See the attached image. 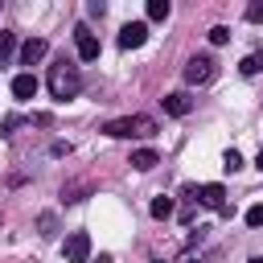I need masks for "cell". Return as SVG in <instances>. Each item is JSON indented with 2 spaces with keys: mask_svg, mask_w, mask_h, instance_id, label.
Listing matches in <instances>:
<instances>
[{
  "mask_svg": "<svg viewBox=\"0 0 263 263\" xmlns=\"http://www.w3.org/2000/svg\"><path fill=\"white\" fill-rule=\"evenodd\" d=\"M197 201L222 214V210H226V189H222L218 181H210V185H201V189H197Z\"/></svg>",
  "mask_w": 263,
  "mask_h": 263,
  "instance_id": "7",
  "label": "cell"
},
{
  "mask_svg": "<svg viewBox=\"0 0 263 263\" xmlns=\"http://www.w3.org/2000/svg\"><path fill=\"white\" fill-rule=\"evenodd\" d=\"M74 37H78V58H82V62H95V58H99V41H95V33H90L86 25H78Z\"/></svg>",
  "mask_w": 263,
  "mask_h": 263,
  "instance_id": "8",
  "label": "cell"
},
{
  "mask_svg": "<svg viewBox=\"0 0 263 263\" xmlns=\"http://www.w3.org/2000/svg\"><path fill=\"white\" fill-rule=\"evenodd\" d=\"M144 41H148V25H144V21H127V25L119 29V45H123V49H140Z\"/></svg>",
  "mask_w": 263,
  "mask_h": 263,
  "instance_id": "5",
  "label": "cell"
},
{
  "mask_svg": "<svg viewBox=\"0 0 263 263\" xmlns=\"http://www.w3.org/2000/svg\"><path fill=\"white\" fill-rule=\"evenodd\" d=\"M255 168H259V173H263V148H259V156H255Z\"/></svg>",
  "mask_w": 263,
  "mask_h": 263,
  "instance_id": "23",
  "label": "cell"
},
{
  "mask_svg": "<svg viewBox=\"0 0 263 263\" xmlns=\"http://www.w3.org/2000/svg\"><path fill=\"white\" fill-rule=\"evenodd\" d=\"M0 127H4V136H8V132H16V127H21V115H4V123H0Z\"/></svg>",
  "mask_w": 263,
  "mask_h": 263,
  "instance_id": "22",
  "label": "cell"
},
{
  "mask_svg": "<svg viewBox=\"0 0 263 263\" xmlns=\"http://www.w3.org/2000/svg\"><path fill=\"white\" fill-rule=\"evenodd\" d=\"M226 41H230V29L226 25H214L210 29V45H226Z\"/></svg>",
  "mask_w": 263,
  "mask_h": 263,
  "instance_id": "18",
  "label": "cell"
},
{
  "mask_svg": "<svg viewBox=\"0 0 263 263\" xmlns=\"http://www.w3.org/2000/svg\"><path fill=\"white\" fill-rule=\"evenodd\" d=\"M45 53H49V41H45V37H29V41L21 45V66H37Z\"/></svg>",
  "mask_w": 263,
  "mask_h": 263,
  "instance_id": "6",
  "label": "cell"
},
{
  "mask_svg": "<svg viewBox=\"0 0 263 263\" xmlns=\"http://www.w3.org/2000/svg\"><path fill=\"white\" fill-rule=\"evenodd\" d=\"M214 78H218V62H214L210 53H197V58L185 62V82H189V86H205V82H214Z\"/></svg>",
  "mask_w": 263,
  "mask_h": 263,
  "instance_id": "3",
  "label": "cell"
},
{
  "mask_svg": "<svg viewBox=\"0 0 263 263\" xmlns=\"http://www.w3.org/2000/svg\"><path fill=\"white\" fill-rule=\"evenodd\" d=\"M37 234H41V238H53V234H58V214H53V210L37 214Z\"/></svg>",
  "mask_w": 263,
  "mask_h": 263,
  "instance_id": "12",
  "label": "cell"
},
{
  "mask_svg": "<svg viewBox=\"0 0 263 263\" xmlns=\"http://www.w3.org/2000/svg\"><path fill=\"white\" fill-rule=\"evenodd\" d=\"M103 132L115 136V140H127V136H156V119H148V115H127V119L103 123Z\"/></svg>",
  "mask_w": 263,
  "mask_h": 263,
  "instance_id": "2",
  "label": "cell"
},
{
  "mask_svg": "<svg viewBox=\"0 0 263 263\" xmlns=\"http://www.w3.org/2000/svg\"><path fill=\"white\" fill-rule=\"evenodd\" d=\"M132 164H136L140 173H148V168L160 164V156H156V148H140V152H132Z\"/></svg>",
  "mask_w": 263,
  "mask_h": 263,
  "instance_id": "11",
  "label": "cell"
},
{
  "mask_svg": "<svg viewBox=\"0 0 263 263\" xmlns=\"http://www.w3.org/2000/svg\"><path fill=\"white\" fill-rule=\"evenodd\" d=\"M160 103H164V111H168V115H189V111H193V99H189L185 90H168Z\"/></svg>",
  "mask_w": 263,
  "mask_h": 263,
  "instance_id": "9",
  "label": "cell"
},
{
  "mask_svg": "<svg viewBox=\"0 0 263 263\" xmlns=\"http://www.w3.org/2000/svg\"><path fill=\"white\" fill-rule=\"evenodd\" d=\"M247 263H263V255H255V259H247Z\"/></svg>",
  "mask_w": 263,
  "mask_h": 263,
  "instance_id": "25",
  "label": "cell"
},
{
  "mask_svg": "<svg viewBox=\"0 0 263 263\" xmlns=\"http://www.w3.org/2000/svg\"><path fill=\"white\" fill-rule=\"evenodd\" d=\"M247 226H263V205H251L247 210Z\"/></svg>",
  "mask_w": 263,
  "mask_h": 263,
  "instance_id": "21",
  "label": "cell"
},
{
  "mask_svg": "<svg viewBox=\"0 0 263 263\" xmlns=\"http://www.w3.org/2000/svg\"><path fill=\"white\" fill-rule=\"evenodd\" d=\"M90 193V185H62V201H82Z\"/></svg>",
  "mask_w": 263,
  "mask_h": 263,
  "instance_id": "15",
  "label": "cell"
},
{
  "mask_svg": "<svg viewBox=\"0 0 263 263\" xmlns=\"http://www.w3.org/2000/svg\"><path fill=\"white\" fill-rule=\"evenodd\" d=\"M148 210H152V218H160V222H164V218H173V197H164V193H160V197H152V205H148Z\"/></svg>",
  "mask_w": 263,
  "mask_h": 263,
  "instance_id": "13",
  "label": "cell"
},
{
  "mask_svg": "<svg viewBox=\"0 0 263 263\" xmlns=\"http://www.w3.org/2000/svg\"><path fill=\"white\" fill-rule=\"evenodd\" d=\"M78 90H82V74H78V66L66 62V58L53 62V66H49V95L66 103V99H74Z\"/></svg>",
  "mask_w": 263,
  "mask_h": 263,
  "instance_id": "1",
  "label": "cell"
},
{
  "mask_svg": "<svg viewBox=\"0 0 263 263\" xmlns=\"http://www.w3.org/2000/svg\"><path fill=\"white\" fill-rule=\"evenodd\" d=\"M238 70H242V74H247V78H251V74H259V70H263V53H247V58H242V66H238Z\"/></svg>",
  "mask_w": 263,
  "mask_h": 263,
  "instance_id": "16",
  "label": "cell"
},
{
  "mask_svg": "<svg viewBox=\"0 0 263 263\" xmlns=\"http://www.w3.org/2000/svg\"><path fill=\"white\" fill-rule=\"evenodd\" d=\"M16 53V33H8V29H0V66L8 62Z\"/></svg>",
  "mask_w": 263,
  "mask_h": 263,
  "instance_id": "14",
  "label": "cell"
},
{
  "mask_svg": "<svg viewBox=\"0 0 263 263\" xmlns=\"http://www.w3.org/2000/svg\"><path fill=\"white\" fill-rule=\"evenodd\" d=\"M156 263H164V259H156Z\"/></svg>",
  "mask_w": 263,
  "mask_h": 263,
  "instance_id": "26",
  "label": "cell"
},
{
  "mask_svg": "<svg viewBox=\"0 0 263 263\" xmlns=\"http://www.w3.org/2000/svg\"><path fill=\"white\" fill-rule=\"evenodd\" d=\"M12 95H16V99H33V95H37V78H33V74H16V78H12Z\"/></svg>",
  "mask_w": 263,
  "mask_h": 263,
  "instance_id": "10",
  "label": "cell"
},
{
  "mask_svg": "<svg viewBox=\"0 0 263 263\" xmlns=\"http://www.w3.org/2000/svg\"><path fill=\"white\" fill-rule=\"evenodd\" d=\"M62 255H66V263H86V259H90V234H86V230H74V234H66V247H62Z\"/></svg>",
  "mask_w": 263,
  "mask_h": 263,
  "instance_id": "4",
  "label": "cell"
},
{
  "mask_svg": "<svg viewBox=\"0 0 263 263\" xmlns=\"http://www.w3.org/2000/svg\"><path fill=\"white\" fill-rule=\"evenodd\" d=\"M95 263H115V259H111V255H99V259H95Z\"/></svg>",
  "mask_w": 263,
  "mask_h": 263,
  "instance_id": "24",
  "label": "cell"
},
{
  "mask_svg": "<svg viewBox=\"0 0 263 263\" xmlns=\"http://www.w3.org/2000/svg\"><path fill=\"white\" fill-rule=\"evenodd\" d=\"M247 21H251V25H259V21H263V4H259V0H255V4H247Z\"/></svg>",
  "mask_w": 263,
  "mask_h": 263,
  "instance_id": "20",
  "label": "cell"
},
{
  "mask_svg": "<svg viewBox=\"0 0 263 263\" xmlns=\"http://www.w3.org/2000/svg\"><path fill=\"white\" fill-rule=\"evenodd\" d=\"M222 164H226V168L234 173V168H242V156H238L234 148H226V156H222Z\"/></svg>",
  "mask_w": 263,
  "mask_h": 263,
  "instance_id": "19",
  "label": "cell"
},
{
  "mask_svg": "<svg viewBox=\"0 0 263 263\" xmlns=\"http://www.w3.org/2000/svg\"><path fill=\"white\" fill-rule=\"evenodd\" d=\"M168 16V0H148V21H164Z\"/></svg>",
  "mask_w": 263,
  "mask_h": 263,
  "instance_id": "17",
  "label": "cell"
}]
</instances>
